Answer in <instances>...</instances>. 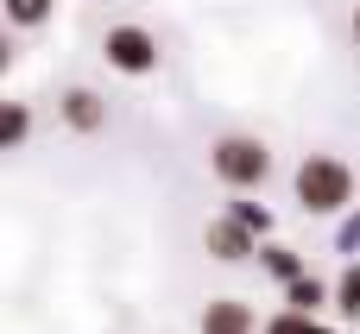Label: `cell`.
I'll list each match as a JSON object with an SVG mask.
<instances>
[{
  "label": "cell",
  "mask_w": 360,
  "mask_h": 334,
  "mask_svg": "<svg viewBox=\"0 0 360 334\" xmlns=\"http://www.w3.org/2000/svg\"><path fill=\"white\" fill-rule=\"evenodd\" d=\"M291 189H297L304 215H348V202H354V171H348L342 158H329V152H310V158L297 164Z\"/></svg>",
  "instance_id": "cell-1"
},
{
  "label": "cell",
  "mask_w": 360,
  "mask_h": 334,
  "mask_svg": "<svg viewBox=\"0 0 360 334\" xmlns=\"http://www.w3.org/2000/svg\"><path fill=\"white\" fill-rule=\"evenodd\" d=\"M209 171H215L228 189H259V183L272 177V152H266V139H253V133H221V139L209 145Z\"/></svg>",
  "instance_id": "cell-2"
},
{
  "label": "cell",
  "mask_w": 360,
  "mask_h": 334,
  "mask_svg": "<svg viewBox=\"0 0 360 334\" xmlns=\"http://www.w3.org/2000/svg\"><path fill=\"white\" fill-rule=\"evenodd\" d=\"M101 57H108V69H120V76H152V69H158V38H152L146 25H108Z\"/></svg>",
  "instance_id": "cell-3"
},
{
  "label": "cell",
  "mask_w": 360,
  "mask_h": 334,
  "mask_svg": "<svg viewBox=\"0 0 360 334\" xmlns=\"http://www.w3.org/2000/svg\"><path fill=\"white\" fill-rule=\"evenodd\" d=\"M266 240L247 227V221H234V215H215L209 227H202V253L209 259H221V265H240V259H253Z\"/></svg>",
  "instance_id": "cell-4"
},
{
  "label": "cell",
  "mask_w": 360,
  "mask_h": 334,
  "mask_svg": "<svg viewBox=\"0 0 360 334\" xmlns=\"http://www.w3.org/2000/svg\"><path fill=\"white\" fill-rule=\"evenodd\" d=\"M196 334H259V316H253V303H240V297H209Z\"/></svg>",
  "instance_id": "cell-5"
},
{
  "label": "cell",
  "mask_w": 360,
  "mask_h": 334,
  "mask_svg": "<svg viewBox=\"0 0 360 334\" xmlns=\"http://www.w3.org/2000/svg\"><path fill=\"white\" fill-rule=\"evenodd\" d=\"M57 114H63L70 133H101V126H108V101H101L95 88H70V95L57 101Z\"/></svg>",
  "instance_id": "cell-6"
},
{
  "label": "cell",
  "mask_w": 360,
  "mask_h": 334,
  "mask_svg": "<svg viewBox=\"0 0 360 334\" xmlns=\"http://www.w3.org/2000/svg\"><path fill=\"white\" fill-rule=\"evenodd\" d=\"M285 303H291V309H304V316H316L323 303H335V284H323V278H310V272H304V278H291V284H285Z\"/></svg>",
  "instance_id": "cell-7"
},
{
  "label": "cell",
  "mask_w": 360,
  "mask_h": 334,
  "mask_svg": "<svg viewBox=\"0 0 360 334\" xmlns=\"http://www.w3.org/2000/svg\"><path fill=\"white\" fill-rule=\"evenodd\" d=\"M259 265H266V278H278V284H291V278H304L310 265H304V253H291V246H278V240H266L259 246Z\"/></svg>",
  "instance_id": "cell-8"
},
{
  "label": "cell",
  "mask_w": 360,
  "mask_h": 334,
  "mask_svg": "<svg viewBox=\"0 0 360 334\" xmlns=\"http://www.w3.org/2000/svg\"><path fill=\"white\" fill-rule=\"evenodd\" d=\"M335 316L342 322H360V259H348L342 278H335Z\"/></svg>",
  "instance_id": "cell-9"
},
{
  "label": "cell",
  "mask_w": 360,
  "mask_h": 334,
  "mask_svg": "<svg viewBox=\"0 0 360 334\" xmlns=\"http://www.w3.org/2000/svg\"><path fill=\"white\" fill-rule=\"evenodd\" d=\"M228 215H234V221H247V227H253L259 240H272V208H266V202H247V189H234Z\"/></svg>",
  "instance_id": "cell-10"
},
{
  "label": "cell",
  "mask_w": 360,
  "mask_h": 334,
  "mask_svg": "<svg viewBox=\"0 0 360 334\" xmlns=\"http://www.w3.org/2000/svg\"><path fill=\"white\" fill-rule=\"evenodd\" d=\"M316 328H323V322H316V316H304V309H291V303H285L278 316H266V322H259V334H316Z\"/></svg>",
  "instance_id": "cell-11"
},
{
  "label": "cell",
  "mask_w": 360,
  "mask_h": 334,
  "mask_svg": "<svg viewBox=\"0 0 360 334\" xmlns=\"http://www.w3.org/2000/svg\"><path fill=\"white\" fill-rule=\"evenodd\" d=\"M25 133H32V107H25V101H6V114H0V139H6V152L25 145Z\"/></svg>",
  "instance_id": "cell-12"
},
{
  "label": "cell",
  "mask_w": 360,
  "mask_h": 334,
  "mask_svg": "<svg viewBox=\"0 0 360 334\" xmlns=\"http://www.w3.org/2000/svg\"><path fill=\"white\" fill-rule=\"evenodd\" d=\"M51 6H57V0H6V19H13V25H44Z\"/></svg>",
  "instance_id": "cell-13"
},
{
  "label": "cell",
  "mask_w": 360,
  "mask_h": 334,
  "mask_svg": "<svg viewBox=\"0 0 360 334\" xmlns=\"http://www.w3.org/2000/svg\"><path fill=\"white\" fill-rule=\"evenodd\" d=\"M335 253H348V259L360 253V208H348V215H342V227H335Z\"/></svg>",
  "instance_id": "cell-14"
},
{
  "label": "cell",
  "mask_w": 360,
  "mask_h": 334,
  "mask_svg": "<svg viewBox=\"0 0 360 334\" xmlns=\"http://www.w3.org/2000/svg\"><path fill=\"white\" fill-rule=\"evenodd\" d=\"M348 38H354V51H360V6H354V19H348Z\"/></svg>",
  "instance_id": "cell-15"
},
{
  "label": "cell",
  "mask_w": 360,
  "mask_h": 334,
  "mask_svg": "<svg viewBox=\"0 0 360 334\" xmlns=\"http://www.w3.org/2000/svg\"><path fill=\"white\" fill-rule=\"evenodd\" d=\"M316 334H335V328H316Z\"/></svg>",
  "instance_id": "cell-16"
}]
</instances>
